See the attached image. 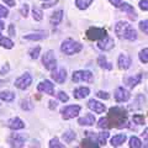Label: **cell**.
<instances>
[{
    "label": "cell",
    "instance_id": "52a82bcc",
    "mask_svg": "<svg viewBox=\"0 0 148 148\" xmlns=\"http://www.w3.org/2000/svg\"><path fill=\"white\" fill-rule=\"evenodd\" d=\"M82 108L79 105H69V106H66V108H63L61 114L64 120H71V119H74L77 117L78 115H79Z\"/></svg>",
    "mask_w": 148,
    "mask_h": 148
},
{
    "label": "cell",
    "instance_id": "5bb4252c",
    "mask_svg": "<svg viewBox=\"0 0 148 148\" xmlns=\"http://www.w3.org/2000/svg\"><path fill=\"white\" fill-rule=\"evenodd\" d=\"M47 36H48L47 31H36V32H32V34L25 35L24 40H27V41H41V40L46 38Z\"/></svg>",
    "mask_w": 148,
    "mask_h": 148
},
{
    "label": "cell",
    "instance_id": "ab89813d",
    "mask_svg": "<svg viewBox=\"0 0 148 148\" xmlns=\"http://www.w3.org/2000/svg\"><path fill=\"white\" fill-rule=\"evenodd\" d=\"M142 137H143V148H148V128L143 131Z\"/></svg>",
    "mask_w": 148,
    "mask_h": 148
},
{
    "label": "cell",
    "instance_id": "74e56055",
    "mask_svg": "<svg viewBox=\"0 0 148 148\" xmlns=\"http://www.w3.org/2000/svg\"><path fill=\"white\" fill-rule=\"evenodd\" d=\"M21 108L24 110H32L34 109V105L30 103V100H22L21 101Z\"/></svg>",
    "mask_w": 148,
    "mask_h": 148
},
{
    "label": "cell",
    "instance_id": "cb8c5ba5",
    "mask_svg": "<svg viewBox=\"0 0 148 148\" xmlns=\"http://www.w3.org/2000/svg\"><path fill=\"white\" fill-rule=\"evenodd\" d=\"M141 80H142V74H136V75L126 78V79H125V83H126L130 88H135L137 84H140Z\"/></svg>",
    "mask_w": 148,
    "mask_h": 148
},
{
    "label": "cell",
    "instance_id": "7bdbcfd3",
    "mask_svg": "<svg viewBox=\"0 0 148 148\" xmlns=\"http://www.w3.org/2000/svg\"><path fill=\"white\" fill-rule=\"evenodd\" d=\"M96 96L100 98V99H104V100H108L110 98V95L106 91H98V92H96Z\"/></svg>",
    "mask_w": 148,
    "mask_h": 148
},
{
    "label": "cell",
    "instance_id": "4316f807",
    "mask_svg": "<svg viewBox=\"0 0 148 148\" xmlns=\"http://www.w3.org/2000/svg\"><path fill=\"white\" fill-rule=\"evenodd\" d=\"M92 1L94 0H75V5L80 10H85V9L89 8V5H91Z\"/></svg>",
    "mask_w": 148,
    "mask_h": 148
},
{
    "label": "cell",
    "instance_id": "f907efd6",
    "mask_svg": "<svg viewBox=\"0 0 148 148\" xmlns=\"http://www.w3.org/2000/svg\"><path fill=\"white\" fill-rule=\"evenodd\" d=\"M49 104H51V105H49L51 109H56V106H57V103H56V101H53V100H51Z\"/></svg>",
    "mask_w": 148,
    "mask_h": 148
},
{
    "label": "cell",
    "instance_id": "d6a6232c",
    "mask_svg": "<svg viewBox=\"0 0 148 148\" xmlns=\"http://www.w3.org/2000/svg\"><path fill=\"white\" fill-rule=\"evenodd\" d=\"M40 53H41V47H40V46H37V47L30 49V52H29L30 57L32 59H37V58H38L40 57Z\"/></svg>",
    "mask_w": 148,
    "mask_h": 148
},
{
    "label": "cell",
    "instance_id": "9a60e30c",
    "mask_svg": "<svg viewBox=\"0 0 148 148\" xmlns=\"http://www.w3.org/2000/svg\"><path fill=\"white\" fill-rule=\"evenodd\" d=\"M114 46H115L114 40L111 38V37H109V36H106L105 38L100 40L99 43H98V47L100 49H103V51H110V49H112Z\"/></svg>",
    "mask_w": 148,
    "mask_h": 148
},
{
    "label": "cell",
    "instance_id": "ffe728a7",
    "mask_svg": "<svg viewBox=\"0 0 148 148\" xmlns=\"http://www.w3.org/2000/svg\"><path fill=\"white\" fill-rule=\"evenodd\" d=\"M126 140H127V137H126L125 133H119V135H115L112 138H111L110 143H111L112 147H120L126 142Z\"/></svg>",
    "mask_w": 148,
    "mask_h": 148
},
{
    "label": "cell",
    "instance_id": "b9f144b4",
    "mask_svg": "<svg viewBox=\"0 0 148 148\" xmlns=\"http://www.w3.org/2000/svg\"><path fill=\"white\" fill-rule=\"evenodd\" d=\"M9 16V10L5 8V6H3V5H0V18H3V17H8Z\"/></svg>",
    "mask_w": 148,
    "mask_h": 148
},
{
    "label": "cell",
    "instance_id": "c3c4849f",
    "mask_svg": "<svg viewBox=\"0 0 148 148\" xmlns=\"http://www.w3.org/2000/svg\"><path fill=\"white\" fill-rule=\"evenodd\" d=\"M3 1L5 3L6 5H9V6H15V5H16L15 0H3Z\"/></svg>",
    "mask_w": 148,
    "mask_h": 148
},
{
    "label": "cell",
    "instance_id": "ac0fdd59",
    "mask_svg": "<svg viewBox=\"0 0 148 148\" xmlns=\"http://www.w3.org/2000/svg\"><path fill=\"white\" fill-rule=\"evenodd\" d=\"M131 64H132L131 58H130L127 54H120V57H119V68L120 69L126 71V69L131 67Z\"/></svg>",
    "mask_w": 148,
    "mask_h": 148
},
{
    "label": "cell",
    "instance_id": "f5cc1de1",
    "mask_svg": "<svg viewBox=\"0 0 148 148\" xmlns=\"http://www.w3.org/2000/svg\"><path fill=\"white\" fill-rule=\"evenodd\" d=\"M3 84H4V82H3V80H0V85H3Z\"/></svg>",
    "mask_w": 148,
    "mask_h": 148
},
{
    "label": "cell",
    "instance_id": "60d3db41",
    "mask_svg": "<svg viewBox=\"0 0 148 148\" xmlns=\"http://www.w3.org/2000/svg\"><path fill=\"white\" fill-rule=\"evenodd\" d=\"M57 95H58V99L61 100L62 103H67V101L69 100V96H68V95H67L64 91H59Z\"/></svg>",
    "mask_w": 148,
    "mask_h": 148
},
{
    "label": "cell",
    "instance_id": "ee69618b",
    "mask_svg": "<svg viewBox=\"0 0 148 148\" xmlns=\"http://www.w3.org/2000/svg\"><path fill=\"white\" fill-rule=\"evenodd\" d=\"M140 8L143 11H148V0H141L140 1Z\"/></svg>",
    "mask_w": 148,
    "mask_h": 148
},
{
    "label": "cell",
    "instance_id": "4fadbf2b",
    "mask_svg": "<svg viewBox=\"0 0 148 148\" xmlns=\"http://www.w3.org/2000/svg\"><path fill=\"white\" fill-rule=\"evenodd\" d=\"M9 142H10L12 148H21L25 145V138L21 135H18V133H12L10 138H9Z\"/></svg>",
    "mask_w": 148,
    "mask_h": 148
},
{
    "label": "cell",
    "instance_id": "44dd1931",
    "mask_svg": "<svg viewBox=\"0 0 148 148\" xmlns=\"http://www.w3.org/2000/svg\"><path fill=\"white\" fill-rule=\"evenodd\" d=\"M78 148H101V147L95 140H92L90 137H86L80 142V146Z\"/></svg>",
    "mask_w": 148,
    "mask_h": 148
},
{
    "label": "cell",
    "instance_id": "7c38bea8",
    "mask_svg": "<svg viewBox=\"0 0 148 148\" xmlns=\"http://www.w3.org/2000/svg\"><path fill=\"white\" fill-rule=\"evenodd\" d=\"M88 108H89L91 111L96 112V114H104L106 111V106L103 103H100V101H98V100H94V99L89 100V103H88Z\"/></svg>",
    "mask_w": 148,
    "mask_h": 148
},
{
    "label": "cell",
    "instance_id": "9c48e42d",
    "mask_svg": "<svg viewBox=\"0 0 148 148\" xmlns=\"http://www.w3.org/2000/svg\"><path fill=\"white\" fill-rule=\"evenodd\" d=\"M52 79L58 83V84H63L67 79V72L64 68H56L54 71H52V74H51Z\"/></svg>",
    "mask_w": 148,
    "mask_h": 148
},
{
    "label": "cell",
    "instance_id": "6da1fadb",
    "mask_svg": "<svg viewBox=\"0 0 148 148\" xmlns=\"http://www.w3.org/2000/svg\"><path fill=\"white\" fill-rule=\"evenodd\" d=\"M110 125V128L116 127V128H122L127 126V111L123 108L120 106H115L109 110V114L106 116Z\"/></svg>",
    "mask_w": 148,
    "mask_h": 148
},
{
    "label": "cell",
    "instance_id": "8992f818",
    "mask_svg": "<svg viewBox=\"0 0 148 148\" xmlns=\"http://www.w3.org/2000/svg\"><path fill=\"white\" fill-rule=\"evenodd\" d=\"M72 79L74 83H80V82H86V83H92L94 77L90 71H77L73 73Z\"/></svg>",
    "mask_w": 148,
    "mask_h": 148
},
{
    "label": "cell",
    "instance_id": "e575fe53",
    "mask_svg": "<svg viewBox=\"0 0 148 148\" xmlns=\"http://www.w3.org/2000/svg\"><path fill=\"white\" fill-rule=\"evenodd\" d=\"M138 56H140V61L142 63H148V48H143Z\"/></svg>",
    "mask_w": 148,
    "mask_h": 148
},
{
    "label": "cell",
    "instance_id": "484cf974",
    "mask_svg": "<svg viewBox=\"0 0 148 148\" xmlns=\"http://www.w3.org/2000/svg\"><path fill=\"white\" fill-rule=\"evenodd\" d=\"M98 64L101 68L108 69V71H111V69H112V66H111L110 62H108V59H106L105 56H100V57L98 58Z\"/></svg>",
    "mask_w": 148,
    "mask_h": 148
},
{
    "label": "cell",
    "instance_id": "4dcf8cb0",
    "mask_svg": "<svg viewBox=\"0 0 148 148\" xmlns=\"http://www.w3.org/2000/svg\"><path fill=\"white\" fill-rule=\"evenodd\" d=\"M108 138H109V132H106V131L101 132V133H98V135H96V142H98L100 146H104Z\"/></svg>",
    "mask_w": 148,
    "mask_h": 148
},
{
    "label": "cell",
    "instance_id": "f35d334b",
    "mask_svg": "<svg viewBox=\"0 0 148 148\" xmlns=\"http://www.w3.org/2000/svg\"><path fill=\"white\" fill-rule=\"evenodd\" d=\"M140 29L141 31H143L145 34L148 35V20H143L140 22Z\"/></svg>",
    "mask_w": 148,
    "mask_h": 148
},
{
    "label": "cell",
    "instance_id": "f1b7e54d",
    "mask_svg": "<svg viewBox=\"0 0 148 148\" xmlns=\"http://www.w3.org/2000/svg\"><path fill=\"white\" fill-rule=\"evenodd\" d=\"M0 46L6 49H11L14 47V42L10 38H8V37H1L0 38Z\"/></svg>",
    "mask_w": 148,
    "mask_h": 148
},
{
    "label": "cell",
    "instance_id": "7402d4cb",
    "mask_svg": "<svg viewBox=\"0 0 148 148\" xmlns=\"http://www.w3.org/2000/svg\"><path fill=\"white\" fill-rule=\"evenodd\" d=\"M89 92H90V89L89 88H86V86H80V88H77L75 90H74V98L75 99H84L86 98L88 95H89Z\"/></svg>",
    "mask_w": 148,
    "mask_h": 148
},
{
    "label": "cell",
    "instance_id": "3957f363",
    "mask_svg": "<svg viewBox=\"0 0 148 148\" xmlns=\"http://www.w3.org/2000/svg\"><path fill=\"white\" fill-rule=\"evenodd\" d=\"M82 49H83V45L77 42V41L72 40V38L64 40L62 42V45H61V51L67 56L77 54V53H79Z\"/></svg>",
    "mask_w": 148,
    "mask_h": 148
},
{
    "label": "cell",
    "instance_id": "f546056e",
    "mask_svg": "<svg viewBox=\"0 0 148 148\" xmlns=\"http://www.w3.org/2000/svg\"><path fill=\"white\" fill-rule=\"evenodd\" d=\"M130 148H142V141L136 136H132L130 138Z\"/></svg>",
    "mask_w": 148,
    "mask_h": 148
},
{
    "label": "cell",
    "instance_id": "d4e9b609",
    "mask_svg": "<svg viewBox=\"0 0 148 148\" xmlns=\"http://www.w3.org/2000/svg\"><path fill=\"white\" fill-rule=\"evenodd\" d=\"M0 100L6 101V103H11V101L15 100V94L11 91H1L0 92Z\"/></svg>",
    "mask_w": 148,
    "mask_h": 148
},
{
    "label": "cell",
    "instance_id": "83f0119b",
    "mask_svg": "<svg viewBox=\"0 0 148 148\" xmlns=\"http://www.w3.org/2000/svg\"><path fill=\"white\" fill-rule=\"evenodd\" d=\"M75 137H77V135H75V132H74V131H67V132H64L63 136H62L63 141L66 142V143L73 142L74 140H75Z\"/></svg>",
    "mask_w": 148,
    "mask_h": 148
},
{
    "label": "cell",
    "instance_id": "30bf717a",
    "mask_svg": "<svg viewBox=\"0 0 148 148\" xmlns=\"http://www.w3.org/2000/svg\"><path fill=\"white\" fill-rule=\"evenodd\" d=\"M37 90L40 92H45L48 95H54V85L51 80H43L37 85Z\"/></svg>",
    "mask_w": 148,
    "mask_h": 148
},
{
    "label": "cell",
    "instance_id": "e0dca14e",
    "mask_svg": "<svg viewBox=\"0 0 148 148\" xmlns=\"http://www.w3.org/2000/svg\"><path fill=\"white\" fill-rule=\"evenodd\" d=\"M8 126L10 127L11 130H14V131H16V130H22L25 127V122L22 121L21 119L18 117H14L11 120H9L8 121Z\"/></svg>",
    "mask_w": 148,
    "mask_h": 148
},
{
    "label": "cell",
    "instance_id": "f6af8a7d",
    "mask_svg": "<svg viewBox=\"0 0 148 148\" xmlns=\"http://www.w3.org/2000/svg\"><path fill=\"white\" fill-rule=\"evenodd\" d=\"M20 12H21V15L22 16H27V14H29V5H26V4H25V5H22V8L20 9Z\"/></svg>",
    "mask_w": 148,
    "mask_h": 148
},
{
    "label": "cell",
    "instance_id": "836d02e7",
    "mask_svg": "<svg viewBox=\"0 0 148 148\" xmlns=\"http://www.w3.org/2000/svg\"><path fill=\"white\" fill-rule=\"evenodd\" d=\"M49 148H66V147H64V145H62V143L59 142V140L57 137H54L49 142Z\"/></svg>",
    "mask_w": 148,
    "mask_h": 148
},
{
    "label": "cell",
    "instance_id": "603a6c76",
    "mask_svg": "<svg viewBox=\"0 0 148 148\" xmlns=\"http://www.w3.org/2000/svg\"><path fill=\"white\" fill-rule=\"evenodd\" d=\"M63 20V10H57L52 14L51 16V25L52 26H58Z\"/></svg>",
    "mask_w": 148,
    "mask_h": 148
},
{
    "label": "cell",
    "instance_id": "5b68a950",
    "mask_svg": "<svg viewBox=\"0 0 148 148\" xmlns=\"http://www.w3.org/2000/svg\"><path fill=\"white\" fill-rule=\"evenodd\" d=\"M86 37L91 41H96V40H103L108 36V31L105 29H100V27H90L89 30L85 32Z\"/></svg>",
    "mask_w": 148,
    "mask_h": 148
},
{
    "label": "cell",
    "instance_id": "277c9868",
    "mask_svg": "<svg viewBox=\"0 0 148 148\" xmlns=\"http://www.w3.org/2000/svg\"><path fill=\"white\" fill-rule=\"evenodd\" d=\"M42 64L47 71H54L57 68V59L54 57V52L53 51H48L46 52L42 57Z\"/></svg>",
    "mask_w": 148,
    "mask_h": 148
},
{
    "label": "cell",
    "instance_id": "d590c367",
    "mask_svg": "<svg viewBox=\"0 0 148 148\" xmlns=\"http://www.w3.org/2000/svg\"><path fill=\"white\" fill-rule=\"evenodd\" d=\"M98 127L99 128H105V130H109L110 128V125H109V121L106 117H101L98 122Z\"/></svg>",
    "mask_w": 148,
    "mask_h": 148
},
{
    "label": "cell",
    "instance_id": "2e32d148",
    "mask_svg": "<svg viewBox=\"0 0 148 148\" xmlns=\"http://www.w3.org/2000/svg\"><path fill=\"white\" fill-rule=\"evenodd\" d=\"M120 9H121V11L126 12L131 20H137V14H136L135 9H133L132 5H130V4H127V3H123V4H121Z\"/></svg>",
    "mask_w": 148,
    "mask_h": 148
},
{
    "label": "cell",
    "instance_id": "7dc6e473",
    "mask_svg": "<svg viewBox=\"0 0 148 148\" xmlns=\"http://www.w3.org/2000/svg\"><path fill=\"white\" fill-rule=\"evenodd\" d=\"M9 35H10V36H15V26H14L12 24L9 25Z\"/></svg>",
    "mask_w": 148,
    "mask_h": 148
},
{
    "label": "cell",
    "instance_id": "d6986e66",
    "mask_svg": "<svg viewBox=\"0 0 148 148\" xmlns=\"http://www.w3.org/2000/svg\"><path fill=\"white\" fill-rule=\"evenodd\" d=\"M95 116L92 114H86L84 117H80L78 120V123L80 125V126H92V125L95 123Z\"/></svg>",
    "mask_w": 148,
    "mask_h": 148
},
{
    "label": "cell",
    "instance_id": "681fc988",
    "mask_svg": "<svg viewBox=\"0 0 148 148\" xmlns=\"http://www.w3.org/2000/svg\"><path fill=\"white\" fill-rule=\"evenodd\" d=\"M9 72V64H6V66H4L1 69H0V74H6Z\"/></svg>",
    "mask_w": 148,
    "mask_h": 148
},
{
    "label": "cell",
    "instance_id": "bcb514c9",
    "mask_svg": "<svg viewBox=\"0 0 148 148\" xmlns=\"http://www.w3.org/2000/svg\"><path fill=\"white\" fill-rule=\"evenodd\" d=\"M115 8H120L121 6V0H109Z\"/></svg>",
    "mask_w": 148,
    "mask_h": 148
},
{
    "label": "cell",
    "instance_id": "1f68e13d",
    "mask_svg": "<svg viewBox=\"0 0 148 148\" xmlns=\"http://www.w3.org/2000/svg\"><path fill=\"white\" fill-rule=\"evenodd\" d=\"M32 16H34V20L35 21H41L43 18V12H42L41 9L34 8V9H32Z\"/></svg>",
    "mask_w": 148,
    "mask_h": 148
},
{
    "label": "cell",
    "instance_id": "8fae6325",
    "mask_svg": "<svg viewBox=\"0 0 148 148\" xmlns=\"http://www.w3.org/2000/svg\"><path fill=\"white\" fill-rule=\"evenodd\" d=\"M131 98V94H130V91L126 90L125 88L122 86H119L116 90H115V99H116L117 103H125V101L130 100Z\"/></svg>",
    "mask_w": 148,
    "mask_h": 148
},
{
    "label": "cell",
    "instance_id": "11a10c76",
    "mask_svg": "<svg viewBox=\"0 0 148 148\" xmlns=\"http://www.w3.org/2000/svg\"><path fill=\"white\" fill-rule=\"evenodd\" d=\"M45 1H47V0H45Z\"/></svg>",
    "mask_w": 148,
    "mask_h": 148
},
{
    "label": "cell",
    "instance_id": "8d00e7d4",
    "mask_svg": "<svg viewBox=\"0 0 148 148\" xmlns=\"http://www.w3.org/2000/svg\"><path fill=\"white\" fill-rule=\"evenodd\" d=\"M132 121L135 123H137V125H143L145 123V117H143L142 115H133Z\"/></svg>",
    "mask_w": 148,
    "mask_h": 148
},
{
    "label": "cell",
    "instance_id": "ba28073f",
    "mask_svg": "<svg viewBox=\"0 0 148 148\" xmlns=\"http://www.w3.org/2000/svg\"><path fill=\"white\" fill-rule=\"evenodd\" d=\"M31 84H32V77L30 75L29 73L22 74L21 77H18L17 79L15 80V86L17 88V89H20V90L27 89Z\"/></svg>",
    "mask_w": 148,
    "mask_h": 148
},
{
    "label": "cell",
    "instance_id": "7a4b0ae2",
    "mask_svg": "<svg viewBox=\"0 0 148 148\" xmlns=\"http://www.w3.org/2000/svg\"><path fill=\"white\" fill-rule=\"evenodd\" d=\"M115 32L117 37L128 41H135L137 38V31L126 21H120L115 26Z\"/></svg>",
    "mask_w": 148,
    "mask_h": 148
},
{
    "label": "cell",
    "instance_id": "816d5d0a",
    "mask_svg": "<svg viewBox=\"0 0 148 148\" xmlns=\"http://www.w3.org/2000/svg\"><path fill=\"white\" fill-rule=\"evenodd\" d=\"M4 29H5V24H4V22L0 20V31H3Z\"/></svg>",
    "mask_w": 148,
    "mask_h": 148
},
{
    "label": "cell",
    "instance_id": "db71d44e",
    "mask_svg": "<svg viewBox=\"0 0 148 148\" xmlns=\"http://www.w3.org/2000/svg\"><path fill=\"white\" fill-rule=\"evenodd\" d=\"M1 37H3V36H1V31H0V38H1Z\"/></svg>",
    "mask_w": 148,
    "mask_h": 148
}]
</instances>
